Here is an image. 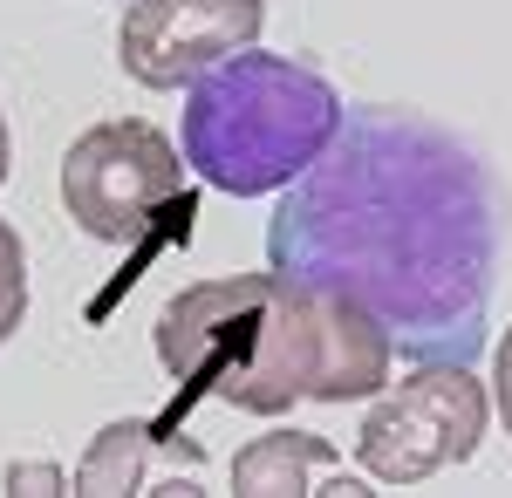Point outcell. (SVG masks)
I'll return each mask as SVG.
<instances>
[{
    "mask_svg": "<svg viewBox=\"0 0 512 498\" xmlns=\"http://www.w3.org/2000/svg\"><path fill=\"white\" fill-rule=\"evenodd\" d=\"M7 492H69V478L41 458H21V464H7Z\"/></svg>",
    "mask_w": 512,
    "mask_h": 498,
    "instance_id": "cell-10",
    "label": "cell"
},
{
    "mask_svg": "<svg viewBox=\"0 0 512 498\" xmlns=\"http://www.w3.org/2000/svg\"><path fill=\"white\" fill-rule=\"evenodd\" d=\"M7 157H14V144H7V116H0V185H7Z\"/></svg>",
    "mask_w": 512,
    "mask_h": 498,
    "instance_id": "cell-12",
    "label": "cell"
},
{
    "mask_svg": "<svg viewBox=\"0 0 512 498\" xmlns=\"http://www.w3.org/2000/svg\"><path fill=\"white\" fill-rule=\"evenodd\" d=\"M158 362L185 396H212L246 417L294 403H355L390 383V328L294 273H233L171 294L158 314Z\"/></svg>",
    "mask_w": 512,
    "mask_h": 498,
    "instance_id": "cell-2",
    "label": "cell"
},
{
    "mask_svg": "<svg viewBox=\"0 0 512 498\" xmlns=\"http://www.w3.org/2000/svg\"><path fill=\"white\" fill-rule=\"evenodd\" d=\"M485 410L492 403L478 389L472 362H424L410 383L376 396V410L355 430V458L383 485H424L478 451Z\"/></svg>",
    "mask_w": 512,
    "mask_h": 498,
    "instance_id": "cell-5",
    "label": "cell"
},
{
    "mask_svg": "<svg viewBox=\"0 0 512 498\" xmlns=\"http://www.w3.org/2000/svg\"><path fill=\"white\" fill-rule=\"evenodd\" d=\"M342 116V96L315 69L239 48L185 82V164L226 198L287 192L342 137Z\"/></svg>",
    "mask_w": 512,
    "mask_h": 498,
    "instance_id": "cell-3",
    "label": "cell"
},
{
    "mask_svg": "<svg viewBox=\"0 0 512 498\" xmlns=\"http://www.w3.org/2000/svg\"><path fill=\"white\" fill-rule=\"evenodd\" d=\"M21 314H28V246L0 219V342L21 328Z\"/></svg>",
    "mask_w": 512,
    "mask_h": 498,
    "instance_id": "cell-9",
    "label": "cell"
},
{
    "mask_svg": "<svg viewBox=\"0 0 512 498\" xmlns=\"http://www.w3.org/2000/svg\"><path fill=\"white\" fill-rule=\"evenodd\" d=\"M260 21H267L260 0H130V14L117 28L123 76L144 82V89L198 82L226 55L253 48Z\"/></svg>",
    "mask_w": 512,
    "mask_h": 498,
    "instance_id": "cell-6",
    "label": "cell"
},
{
    "mask_svg": "<svg viewBox=\"0 0 512 498\" xmlns=\"http://www.w3.org/2000/svg\"><path fill=\"white\" fill-rule=\"evenodd\" d=\"M144 451H151V430H144L137 417L103 423L96 444H89V458H82V471H76V492L82 498L137 492V485H144Z\"/></svg>",
    "mask_w": 512,
    "mask_h": 498,
    "instance_id": "cell-8",
    "label": "cell"
},
{
    "mask_svg": "<svg viewBox=\"0 0 512 498\" xmlns=\"http://www.w3.org/2000/svg\"><path fill=\"white\" fill-rule=\"evenodd\" d=\"M62 205L89 239L103 246H130L144 239V226L185 205V164H178V144L137 123V116H117V123H96L82 130L69 157H62Z\"/></svg>",
    "mask_w": 512,
    "mask_h": 498,
    "instance_id": "cell-4",
    "label": "cell"
},
{
    "mask_svg": "<svg viewBox=\"0 0 512 498\" xmlns=\"http://www.w3.org/2000/svg\"><path fill=\"white\" fill-rule=\"evenodd\" d=\"M267 267L369 307L410 362H472L499 280L492 171L431 116L362 103L274 205Z\"/></svg>",
    "mask_w": 512,
    "mask_h": 498,
    "instance_id": "cell-1",
    "label": "cell"
},
{
    "mask_svg": "<svg viewBox=\"0 0 512 498\" xmlns=\"http://www.w3.org/2000/svg\"><path fill=\"white\" fill-rule=\"evenodd\" d=\"M315 471H342V451L315 430H274L253 437L233 458V492L239 498H301L315 492Z\"/></svg>",
    "mask_w": 512,
    "mask_h": 498,
    "instance_id": "cell-7",
    "label": "cell"
},
{
    "mask_svg": "<svg viewBox=\"0 0 512 498\" xmlns=\"http://www.w3.org/2000/svg\"><path fill=\"white\" fill-rule=\"evenodd\" d=\"M492 403H499L506 437H512V328H506V342H499V355H492Z\"/></svg>",
    "mask_w": 512,
    "mask_h": 498,
    "instance_id": "cell-11",
    "label": "cell"
}]
</instances>
